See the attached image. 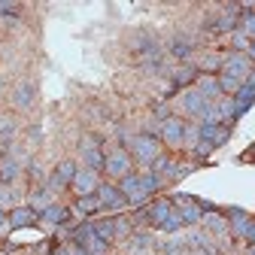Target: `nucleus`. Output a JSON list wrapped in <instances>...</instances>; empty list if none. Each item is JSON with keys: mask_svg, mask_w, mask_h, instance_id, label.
<instances>
[{"mask_svg": "<svg viewBox=\"0 0 255 255\" xmlns=\"http://www.w3.org/2000/svg\"><path fill=\"white\" fill-rule=\"evenodd\" d=\"M225 140H228V128L225 125H201L195 149H198V155H210L216 146H222Z\"/></svg>", "mask_w": 255, "mask_h": 255, "instance_id": "f257e3e1", "label": "nucleus"}, {"mask_svg": "<svg viewBox=\"0 0 255 255\" xmlns=\"http://www.w3.org/2000/svg\"><path fill=\"white\" fill-rule=\"evenodd\" d=\"M128 155L134 158V161H140V164H152L158 155H161V143H158L155 137H146V134H140V137H131V149H128Z\"/></svg>", "mask_w": 255, "mask_h": 255, "instance_id": "f03ea898", "label": "nucleus"}, {"mask_svg": "<svg viewBox=\"0 0 255 255\" xmlns=\"http://www.w3.org/2000/svg\"><path fill=\"white\" fill-rule=\"evenodd\" d=\"M228 76L240 79V82H252V64H249V55L246 52H231L225 61H222Z\"/></svg>", "mask_w": 255, "mask_h": 255, "instance_id": "7ed1b4c3", "label": "nucleus"}, {"mask_svg": "<svg viewBox=\"0 0 255 255\" xmlns=\"http://www.w3.org/2000/svg\"><path fill=\"white\" fill-rule=\"evenodd\" d=\"M104 170L113 179H122L131 173V155H128V149H113L110 155H104Z\"/></svg>", "mask_w": 255, "mask_h": 255, "instance_id": "20e7f679", "label": "nucleus"}, {"mask_svg": "<svg viewBox=\"0 0 255 255\" xmlns=\"http://www.w3.org/2000/svg\"><path fill=\"white\" fill-rule=\"evenodd\" d=\"M98 185H101L98 170H88V167L76 170V176L70 179V188L76 191V198H88V195H94V191H98Z\"/></svg>", "mask_w": 255, "mask_h": 255, "instance_id": "39448f33", "label": "nucleus"}, {"mask_svg": "<svg viewBox=\"0 0 255 255\" xmlns=\"http://www.w3.org/2000/svg\"><path fill=\"white\" fill-rule=\"evenodd\" d=\"M79 158L85 161V167H88V170H101V167H104V152H101V143L94 140L91 134H85V137H82V143H79Z\"/></svg>", "mask_w": 255, "mask_h": 255, "instance_id": "423d86ee", "label": "nucleus"}, {"mask_svg": "<svg viewBox=\"0 0 255 255\" xmlns=\"http://www.w3.org/2000/svg\"><path fill=\"white\" fill-rule=\"evenodd\" d=\"M116 188L122 191V198H125L128 204H146V198H149L146 191H143V185H140V176H134V173L122 176Z\"/></svg>", "mask_w": 255, "mask_h": 255, "instance_id": "0eeeda50", "label": "nucleus"}, {"mask_svg": "<svg viewBox=\"0 0 255 255\" xmlns=\"http://www.w3.org/2000/svg\"><path fill=\"white\" fill-rule=\"evenodd\" d=\"M94 198H98L101 210H122V207L128 204V201L122 198V191H119L116 185H110V182H101L98 191H94Z\"/></svg>", "mask_w": 255, "mask_h": 255, "instance_id": "6e6552de", "label": "nucleus"}, {"mask_svg": "<svg viewBox=\"0 0 255 255\" xmlns=\"http://www.w3.org/2000/svg\"><path fill=\"white\" fill-rule=\"evenodd\" d=\"M173 210H176V216H179V222L182 225H198L201 222V204L198 201H191V198H176L173 201Z\"/></svg>", "mask_w": 255, "mask_h": 255, "instance_id": "1a4fd4ad", "label": "nucleus"}, {"mask_svg": "<svg viewBox=\"0 0 255 255\" xmlns=\"http://www.w3.org/2000/svg\"><path fill=\"white\" fill-rule=\"evenodd\" d=\"M76 170H79V167H76V161H61V164H58V170L49 176V185H46V188H49V191H61V188H67V185H70V179L76 176Z\"/></svg>", "mask_w": 255, "mask_h": 255, "instance_id": "9d476101", "label": "nucleus"}, {"mask_svg": "<svg viewBox=\"0 0 255 255\" xmlns=\"http://www.w3.org/2000/svg\"><path fill=\"white\" fill-rule=\"evenodd\" d=\"M161 137H164V143H170V146H182V137H185V122L182 119H164L161 122Z\"/></svg>", "mask_w": 255, "mask_h": 255, "instance_id": "9b49d317", "label": "nucleus"}, {"mask_svg": "<svg viewBox=\"0 0 255 255\" xmlns=\"http://www.w3.org/2000/svg\"><path fill=\"white\" fill-rule=\"evenodd\" d=\"M37 219H40V213H37V210H30V207H12V213L6 216L9 228H27V225H37Z\"/></svg>", "mask_w": 255, "mask_h": 255, "instance_id": "f8f14e48", "label": "nucleus"}, {"mask_svg": "<svg viewBox=\"0 0 255 255\" xmlns=\"http://www.w3.org/2000/svg\"><path fill=\"white\" fill-rule=\"evenodd\" d=\"M228 234H240L243 240H252L255 237V228H252V222L246 213H231L228 219Z\"/></svg>", "mask_w": 255, "mask_h": 255, "instance_id": "ddd939ff", "label": "nucleus"}, {"mask_svg": "<svg viewBox=\"0 0 255 255\" xmlns=\"http://www.w3.org/2000/svg\"><path fill=\"white\" fill-rule=\"evenodd\" d=\"M207 104H210V101H204V98H201V94H198L195 88H188V91L182 94V101H179V107H182L185 113H191V116H198V119H201V113L207 110Z\"/></svg>", "mask_w": 255, "mask_h": 255, "instance_id": "4468645a", "label": "nucleus"}, {"mask_svg": "<svg viewBox=\"0 0 255 255\" xmlns=\"http://www.w3.org/2000/svg\"><path fill=\"white\" fill-rule=\"evenodd\" d=\"M21 173V161L15 155H0V182H15V176Z\"/></svg>", "mask_w": 255, "mask_h": 255, "instance_id": "2eb2a0df", "label": "nucleus"}, {"mask_svg": "<svg viewBox=\"0 0 255 255\" xmlns=\"http://www.w3.org/2000/svg\"><path fill=\"white\" fill-rule=\"evenodd\" d=\"M34 98H37V88L30 85V82H21V85H15V91H12V107L27 110L30 104H34Z\"/></svg>", "mask_w": 255, "mask_h": 255, "instance_id": "dca6fc26", "label": "nucleus"}, {"mask_svg": "<svg viewBox=\"0 0 255 255\" xmlns=\"http://www.w3.org/2000/svg\"><path fill=\"white\" fill-rule=\"evenodd\" d=\"M201 222H204V228H207L210 237H225V234H228V219H222V216H216V213H204Z\"/></svg>", "mask_w": 255, "mask_h": 255, "instance_id": "f3484780", "label": "nucleus"}, {"mask_svg": "<svg viewBox=\"0 0 255 255\" xmlns=\"http://www.w3.org/2000/svg\"><path fill=\"white\" fill-rule=\"evenodd\" d=\"M170 216H173V201H155L149 207V222H152V225H158V228H161Z\"/></svg>", "mask_w": 255, "mask_h": 255, "instance_id": "a211bd4d", "label": "nucleus"}, {"mask_svg": "<svg viewBox=\"0 0 255 255\" xmlns=\"http://www.w3.org/2000/svg\"><path fill=\"white\" fill-rule=\"evenodd\" d=\"M67 216H70V210L61 207V204H49V207L40 213V219L46 222V225H64V222H67Z\"/></svg>", "mask_w": 255, "mask_h": 255, "instance_id": "6ab92c4d", "label": "nucleus"}, {"mask_svg": "<svg viewBox=\"0 0 255 255\" xmlns=\"http://www.w3.org/2000/svg\"><path fill=\"white\" fill-rule=\"evenodd\" d=\"M195 91L201 94L204 101H210V104H213V101H219V94H222V91H219V82H216L213 76H204V79H198Z\"/></svg>", "mask_w": 255, "mask_h": 255, "instance_id": "aec40b11", "label": "nucleus"}, {"mask_svg": "<svg viewBox=\"0 0 255 255\" xmlns=\"http://www.w3.org/2000/svg\"><path fill=\"white\" fill-rule=\"evenodd\" d=\"M49 204H55V191H49L46 185L40 188V191H34V195H30V210H37V213H43Z\"/></svg>", "mask_w": 255, "mask_h": 255, "instance_id": "412c9836", "label": "nucleus"}, {"mask_svg": "<svg viewBox=\"0 0 255 255\" xmlns=\"http://www.w3.org/2000/svg\"><path fill=\"white\" fill-rule=\"evenodd\" d=\"M91 231L98 234L104 243L116 240V219H107V222H91Z\"/></svg>", "mask_w": 255, "mask_h": 255, "instance_id": "4be33fe9", "label": "nucleus"}, {"mask_svg": "<svg viewBox=\"0 0 255 255\" xmlns=\"http://www.w3.org/2000/svg\"><path fill=\"white\" fill-rule=\"evenodd\" d=\"M216 113H219V125H225L237 116V107H234V98H222L216 101Z\"/></svg>", "mask_w": 255, "mask_h": 255, "instance_id": "5701e85b", "label": "nucleus"}, {"mask_svg": "<svg viewBox=\"0 0 255 255\" xmlns=\"http://www.w3.org/2000/svg\"><path fill=\"white\" fill-rule=\"evenodd\" d=\"M216 82H219V91H225V94H231V98H234V94L240 91V85H243L240 79H234V76H228V73H222V76H219Z\"/></svg>", "mask_w": 255, "mask_h": 255, "instance_id": "b1692460", "label": "nucleus"}, {"mask_svg": "<svg viewBox=\"0 0 255 255\" xmlns=\"http://www.w3.org/2000/svg\"><path fill=\"white\" fill-rule=\"evenodd\" d=\"M94 210H101V204H98V198H94V195H88V198H76V213L91 216Z\"/></svg>", "mask_w": 255, "mask_h": 255, "instance_id": "393cba45", "label": "nucleus"}, {"mask_svg": "<svg viewBox=\"0 0 255 255\" xmlns=\"http://www.w3.org/2000/svg\"><path fill=\"white\" fill-rule=\"evenodd\" d=\"M12 137H15V122L9 116H0V140L12 143Z\"/></svg>", "mask_w": 255, "mask_h": 255, "instance_id": "a878e982", "label": "nucleus"}, {"mask_svg": "<svg viewBox=\"0 0 255 255\" xmlns=\"http://www.w3.org/2000/svg\"><path fill=\"white\" fill-rule=\"evenodd\" d=\"M140 185H143L146 195H152V191H158V185H161V176H155L152 170H146V173H140Z\"/></svg>", "mask_w": 255, "mask_h": 255, "instance_id": "bb28decb", "label": "nucleus"}, {"mask_svg": "<svg viewBox=\"0 0 255 255\" xmlns=\"http://www.w3.org/2000/svg\"><path fill=\"white\" fill-rule=\"evenodd\" d=\"M216 27H219V30H234V27H237V15H234V9H231V12H222V15L216 18Z\"/></svg>", "mask_w": 255, "mask_h": 255, "instance_id": "cd10ccee", "label": "nucleus"}, {"mask_svg": "<svg viewBox=\"0 0 255 255\" xmlns=\"http://www.w3.org/2000/svg\"><path fill=\"white\" fill-rule=\"evenodd\" d=\"M12 207V191L6 185H0V210H9Z\"/></svg>", "mask_w": 255, "mask_h": 255, "instance_id": "c85d7f7f", "label": "nucleus"}, {"mask_svg": "<svg viewBox=\"0 0 255 255\" xmlns=\"http://www.w3.org/2000/svg\"><path fill=\"white\" fill-rule=\"evenodd\" d=\"M234 46H237V52H243V49H246V55H249V37H246V34H240V30L234 34Z\"/></svg>", "mask_w": 255, "mask_h": 255, "instance_id": "c756f323", "label": "nucleus"}, {"mask_svg": "<svg viewBox=\"0 0 255 255\" xmlns=\"http://www.w3.org/2000/svg\"><path fill=\"white\" fill-rule=\"evenodd\" d=\"M131 246H134V249H146V246H152V237H146V234H137V237L131 240Z\"/></svg>", "mask_w": 255, "mask_h": 255, "instance_id": "7c9ffc66", "label": "nucleus"}, {"mask_svg": "<svg viewBox=\"0 0 255 255\" xmlns=\"http://www.w3.org/2000/svg\"><path fill=\"white\" fill-rule=\"evenodd\" d=\"M188 79H195V67H182V70H176V82H188Z\"/></svg>", "mask_w": 255, "mask_h": 255, "instance_id": "2f4dec72", "label": "nucleus"}, {"mask_svg": "<svg viewBox=\"0 0 255 255\" xmlns=\"http://www.w3.org/2000/svg\"><path fill=\"white\" fill-rule=\"evenodd\" d=\"M173 52H176V55H188V52H191V46H188V43H179V37H176V43H173Z\"/></svg>", "mask_w": 255, "mask_h": 255, "instance_id": "473e14b6", "label": "nucleus"}, {"mask_svg": "<svg viewBox=\"0 0 255 255\" xmlns=\"http://www.w3.org/2000/svg\"><path fill=\"white\" fill-rule=\"evenodd\" d=\"M252 30H255V21H252V15H243V34L249 37Z\"/></svg>", "mask_w": 255, "mask_h": 255, "instance_id": "72a5a7b5", "label": "nucleus"}, {"mask_svg": "<svg viewBox=\"0 0 255 255\" xmlns=\"http://www.w3.org/2000/svg\"><path fill=\"white\" fill-rule=\"evenodd\" d=\"M3 12H18V3H0V15Z\"/></svg>", "mask_w": 255, "mask_h": 255, "instance_id": "f704fd0d", "label": "nucleus"}, {"mask_svg": "<svg viewBox=\"0 0 255 255\" xmlns=\"http://www.w3.org/2000/svg\"><path fill=\"white\" fill-rule=\"evenodd\" d=\"M204 67H207V70H213V67H219V58H207V61H204Z\"/></svg>", "mask_w": 255, "mask_h": 255, "instance_id": "c9c22d12", "label": "nucleus"}, {"mask_svg": "<svg viewBox=\"0 0 255 255\" xmlns=\"http://www.w3.org/2000/svg\"><path fill=\"white\" fill-rule=\"evenodd\" d=\"M0 228H9V222H6V210H0Z\"/></svg>", "mask_w": 255, "mask_h": 255, "instance_id": "e433bc0d", "label": "nucleus"}, {"mask_svg": "<svg viewBox=\"0 0 255 255\" xmlns=\"http://www.w3.org/2000/svg\"><path fill=\"white\" fill-rule=\"evenodd\" d=\"M67 255H85V252H82V249L76 246V249H67Z\"/></svg>", "mask_w": 255, "mask_h": 255, "instance_id": "4c0bfd02", "label": "nucleus"}]
</instances>
